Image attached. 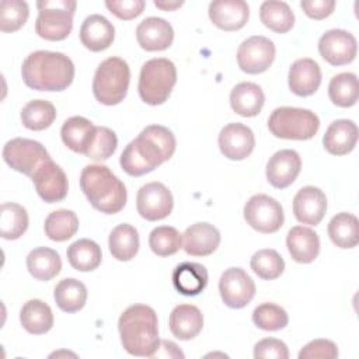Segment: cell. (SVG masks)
I'll return each mask as SVG.
<instances>
[{
    "label": "cell",
    "mask_w": 359,
    "mask_h": 359,
    "mask_svg": "<svg viewBox=\"0 0 359 359\" xmlns=\"http://www.w3.org/2000/svg\"><path fill=\"white\" fill-rule=\"evenodd\" d=\"M175 146V137L168 128L149 125L136 139L128 143L121 154L119 164L126 174L140 177L170 160Z\"/></svg>",
    "instance_id": "6da1fadb"
},
{
    "label": "cell",
    "mask_w": 359,
    "mask_h": 359,
    "mask_svg": "<svg viewBox=\"0 0 359 359\" xmlns=\"http://www.w3.org/2000/svg\"><path fill=\"white\" fill-rule=\"evenodd\" d=\"M21 76L32 90L63 91L74 79V65L65 53L35 50L22 62Z\"/></svg>",
    "instance_id": "7a4b0ae2"
},
{
    "label": "cell",
    "mask_w": 359,
    "mask_h": 359,
    "mask_svg": "<svg viewBox=\"0 0 359 359\" xmlns=\"http://www.w3.org/2000/svg\"><path fill=\"white\" fill-rule=\"evenodd\" d=\"M118 330L121 344L129 355L153 358L158 349V321L150 306H129L118 320Z\"/></svg>",
    "instance_id": "3957f363"
},
{
    "label": "cell",
    "mask_w": 359,
    "mask_h": 359,
    "mask_svg": "<svg viewBox=\"0 0 359 359\" xmlns=\"http://www.w3.org/2000/svg\"><path fill=\"white\" fill-rule=\"evenodd\" d=\"M80 188L91 206L101 213L115 215L126 205V187L107 165H86L80 174Z\"/></svg>",
    "instance_id": "277c9868"
},
{
    "label": "cell",
    "mask_w": 359,
    "mask_h": 359,
    "mask_svg": "<svg viewBox=\"0 0 359 359\" xmlns=\"http://www.w3.org/2000/svg\"><path fill=\"white\" fill-rule=\"evenodd\" d=\"M129 81L130 69L128 63L118 56H111L102 60L94 73V97L102 105H116L126 97Z\"/></svg>",
    "instance_id": "5b68a950"
},
{
    "label": "cell",
    "mask_w": 359,
    "mask_h": 359,
    "mask_svg": "<svg viewBox=\"0 0 359 359\" xmlns=\"http://www.w3.org/2000/svg\"><path fill=\"white\" fill-rule=\"evenodd\" d=\"M175 83V65L170 59L154 57L142 66L137 91L143 102L161 105L168 100Z\"/></svg>",
    "instance_id": "8992f818"
},
{
    "label": "cell",
    "mask_w": 359,
    "mask_h": 359,
    "mask_svg": "<svg viewBox=\"0 0 359 359\" xmlns=\"http://www.w3.org/2000/svg\"><path fill=\"white\" fill-rule=\"evenodd\" d=\"M269 132L279 139L309 140L320 129L318 116L306 108L279 107L268 118Z\"/></svg>",
    "instance_id": "52a82bcc"
},
{
    "label": "cell",
    "mask_w": 359,
    "mask_h": 359,
    "mask_svg": "<svg viewBox=\"0 0 359 359\" xmlns=\"http://www.w3.org/2000/svg\"><path fill=\"white\" fill-rule=\"evenodd\" d=\"M73 0H39L36 7L39 14L35 21V32L46 41H63L73 28L76 11Z\"/></svg>",
    "instance_id": "ba28073f"
},
{
    "label": "cell",
    "mask_w": 359,
    "mask_h": 359,
    "mask_svg": "<svg viewBox=\"0 0 359 359\" xmlns=\"http://www.w3.org/2000/svg\"><path fill=\"white\" fill-rule=\"evenodd\" d=\"M3 160L13 170L31 178L45 161L50 160V156L45 146H42L39 142L25 137H15L4 144Z\"/></svg>",
    "instance_id": "9c48e42d"
},
{
    "label": "cell",
    "mask_w": 359,
    "mask_h": 359,
    "mask_svg": "<svg viewBox=\"0 0 359 359\" xmlns=\"http://www.w3.org/2000/svg\"><path fill=\"white\" fill-rule=\"evenodd\" d=\"M244 219L254 230L271 234L276 233L285 222L282 205L269 195H252L244 205Z\"/></svg>",
    "instance_id": "30bf717a"
},
{
    "label": "cell",
    "mask_w": 359,
    "mask_h": 359,
    "mask_svg": "<svg viewBox=\"0 0 359 359\" xmlns=\"http://www.w3.org/2000/svg\"><path fill=\"white\" fill-rule=\"evenodd\" d=\"M273 42L262 35H254L241 42L237 49V65L248 74H259L269 69L275 59Z\"/></svg>",
    "instance_id": "8fae6325"
},
{
    "label": "cell",
    "mask_w": 359,
    "mask_h": 359,
    "mask_svg": "<svg viewBox=\"0 0 359 359\" xmlns=\"http://www.w3.org/2000/svg\"><path fill=\"white\" fill-rule=\"evenodd\" d=\"M219 292L227 307L243 309L254 299L255 283L243 268L231 266L222 273Z\"/></svg>",
    "instance_id": "7c38bea8"
},
{
    "label": "cell",
    "mask_w": 359,
    "mask_h": 359,
    "mask_svg": "<svg viewBox=\"0 0 359 359\" xmlns=\"http://www.w3.org/2000/svg\"><path fill=\"white\" fill-rule=\"evenodd\" d=\"M174 206L171 191L161 182H149L137 191L136 208L137 213L149 220L157 222L165 219Z\"/></svg>",
    "instance_id": "4fadbf2b"
},
{
    "label": "cell",
    "mask_w": 359,
    "mask_h": 359,
    "mask_svg": "<svg viewBox=\"0 0 359 359\" xmlns=\"http://www.w3.org/2000/svg\"><path fill=\"white\" fill-rule=\"evenodd\" d=\"M356 50L355 36L345 29H328L318 41L321 57L332 66H344L353 62Z\"/></svg>",
    "instance_id": "5bb4252c"
},
{
    "label": "cell",
    "mask_w": 359,
    "mask_h": 359,
    "mask_svg": "<svg viewBox=\"0 0 359 359\" xmlns=\"http://www.w3.org/2000/svg\"><path fill=\"white\" fill-rule=\"evenodd\" d=\"M35 191L46 203L60 202L66 198L69 182L65 171L50 160L45 161L31 177Z\"/></svg>",
    "instance_id": "9a60e30c"
},
{
    "label": "cell",
    "mask_w": 359,
    "mask_h": 359,
    "mask_svg": "<svg viewBox=\"0 0 359 359\" xmlns=\"http://www.w3.org/2000/svg\"><path fill=\"white\" fill-rule=\"evenodd\" d=\"M217 142L222 154L229 160H244L255 147L254 132L240 122L226 125L220 130Z\"/></svg>",
    "instance_id": "2e32d148"
},
{
    "label": "cell",
    "mask_w": 359,
    "mask_h": 359,
    "mask_svg": "<svg viewBox=\"0 0 359 359\" xmlns=\"http://www.w3.org/2000/svg\"><path fill=\"white\" fill-rule=\"evenodd\" d=\"M302 170V158L296 150L283 149L272 154L266 163V180L278 189L287 188L294 182Z\"/></svg>",
    "instance_id": "e0dca14e"
},
{
    "label": "cell",
    "mask_w": 359,
    "mask_h": 359,
    "mask_svg": "<svg viewBox=\"0 0 359 359\" xmlns=\"http://www.w3.org/2000/svg\"><path fill=\"white\" fill-rule=\"evenodd\" d=\"M327 212L325 194L313 185L303 187L293 198V213L297 222L317 226Z\"/></svg>",
    "instance_id": "ac0fdd59"
},
{
    "label": "cell",
    "mask_w": 359,
    "mask_h": 359,
    "mask_svg": "<svg viewBox=\"0 0 359 359\" xmlns=\"http://www.w3.org/2000/svg\"><path fill=\"white\" fill-rule=\"evenodd\" d=\"M220 244V231L210 223L198 222L191 224L182 234V248L192 257H208Z\"/></svg>",
    "instance_id": "d6986e66"
},
{
    "label": "cell",
    "mask_w": 359,
    "mask_h": 359,
    "mask_svg": "<svg viewBox=\"0 0 359 359\" xmlns=\"http://www.w3.org/2000/svg\"><path fill=\"white\" fill-rule=\"evenodd\" d=\"M209 18L223 31L243 28L250 17V7L244 0H216L209 4Z\"/></svg>",
    "instance_id": "ffe728a7"
},
{
    "label": "cell",
    "mask_w": 359,
    "mask_h": 359,
    "mask_svg": "<svg viewBox=\"0 0 359 359\" xmlns=\"http://www.w3.org/2000/svg\"><path fill=\"white\" fill-rule=\"evenodd\" d=\"M136 39L147 52L164 50L174 41V29L168 21L160 17H147L136 28Z\"/></svg>",
    "instance_id": "44dd1931"
},
{
    "label": "cell",
    "mask_w": 359,
    "mask_h": 359,
    "mask_svg": "<svg viewBox=\"0 0 359 359\" xmlns=\"http://www.w3.org/2000/svg\"><path fill=\"white\" fill-rule=\"evenodd\" d=\"M289 88L299 97L313 95L321 84V70L316 60L302 57L292 63L287 76Z\"/></svg>",
    "instance_id": "7402d4cb"
},
{
    "label": "cell",
    "mask_w": 359,
    "mask_h": 359,
    "mask_svg": "<svg viewBox=\"0 0 359 359\" xmlns=\"http://www.w3.org/2000/svg\"><path fill=\"white\" fill-rule=\"evenodd\" d=\"M115 38L114 25L101 14L88 15L80 27V41L91 52L108 49Z\"/></svg>",
    "instance_id": "603a6c76"
},
{
    "label": "cell",
    "mask_w": 359,
    "mask_h": 359,
    "mask_svg": "<svg viewBox=\"0 0 359 359\" xmlns=\"http://www.w3.org/2000/svg\"><path fill=\"white\" fill-rule=\"evenodd\" d=\"M358 142V126L351 119H337L327 128L323 144L332 156H345L351 153Z\"/></svg>",
    "instance_id": "cb8c5ba5"
},
{
    "label": "cell",
    "mask_w": 359,
    "mask_h": 359,
    "mask_svg": "<svg viewBox=\"0 0 359 359\" xmlns=\"http://www.w3.org/2000/svg\"><path fill=\"white\" fill-rule=\"evenodd\" d=\"M286 245L292 259L299 264L313 262L320 252V238L317 233L304 226H294L289 230Z\"/></svg>",
    "instance_id": "d4e9b609"
},
{
    "label": "cell",
    "mask_w": 359,
    "mask_h": 359,
    "mask_svg": "<svg viewBox=\"0 0 359 359\" xmlns=\"http://www.w3.org/2000/svg\"><path fill=\"white\" fill-rule=\"evenodd\" d=\"M168 327L175 338L181 341H189L202 331L203 316L196 306L178 304L170 314Z\"/></svg>",
    "instance_id": "484cf974"
},
{
    "label": "cell",
    "mask_w": 359,
    "mask_h": 359,
    "mask_svg": "<svg viewBox=\"0 0 359 359\" xmlns=\"http://www.w3.org/2000/svg\"><path fill=\"white\" fill-rule=\"evenodd\" d=\"M265 102L262 88L251 81H243L233 87L230 93L231 109L244 118L257 116Z\"/></svg>",
    "instance_id": "4316f807"
},
{
    "label": "cell",
    "mask_w": 359,
    "mask_h": 359,
    "mask_svg": "<svg viewBox=\"0 0 359 359\" xmlns=\"http://www.w3.org/2000/svg\"><path fill=\"white\" fill-rule=\"evenodd\" d=\"M95 135V126L84 116H72L65 121L60 129L62 142L74 153H87Z\"/></svg>",
    "instance_id": "83f0119b"
},
{
    "label": "cell",
    "mask_w": 359,
    "mask_h": 359,
    "mask_svg": "<svg viewBox=\"0 0 359 359\" xmlns=\"http://www.w3.org/2000/svg\"><path fill=\"white\" fill-rule=\"evenodd\" d=\"M172 285L184 296H196L208 285V271L199 262H181L172 271Z\"/></svg>",
    "instance_id": "f1b7e54d"
},
{
    "label": "cell",
    "mask_w": 359,
    "mask_h": 359,
    "mask_svg": "<svg viewBox=\"0 0 359 359\" xmlns=\"http://www.w3.org/2000/svg\"><path fill=\"white\" fill-rule=\"evenodd\" d=\"M27 269L36 280L48 282L62 269L59 254L49 247H36L27 255Z\"/></svg>",
    "instance_id": "f546056e"
},
{
    "label": "cell",
    "mask_w": 359,
    "mask_h": 359,
    "mask_svg": "<svg viewBox=\"0 0 359 359\" xmlns=\"http://www.w3.org/2000/svg\"><path fill=\"white\" fill-rule=\"evenodd\" d=\"M20 321L27 332L42 335L53 327V313L45 302L31 299L22 306L20 311Z\"/></svg>",
    "instance_id": "4dcf8cb0"
},
{
    "label": "cell",
    "mask_w": 359,
    "mask_h": 359,
    "mask_svg": "<svg viewBox=\"0 0 359 359\" xmlns=\"http://www.w3.org/2000/svg\"><path fill=\"white\" fill-rule=\"evenodd\" d=\"M139 244V233L132 224H118L109 233V252L118 261H130L137 254Z\"/></svg>",
    "instance_id": "1f68e13d"
},
{
    "label": "cell",
    "mask_w": 359,
    "mask_h": 359,
    "mask_svg": "<svg viewBox=\"0 0 359 359\" xmlns=\"http://www.w3.org/2000/svg\"><path fill=\"white\" fill-rule=\"evenodd\" d=\"M328 236L339 248H353L359 243L358 217L348 212L337 213L328 223Z\"/></svg>",
    "instance_id": "d6a6232c"
},
{
    "label": "cell",
    "mask_w": 359,
    "mask_h": 359,
    "mask_svg": "<svg viewBox=\"0 0 359 359\" xmlns=\"http://www.w3.org/2000/svg\"><path fill=\"white\" fill-rule=\"evenodd\" d=\"M66 255L72 268L80 272L97 269L102 259L101 247L90 238H80L72 243L66 251Z\"/></svg>",
    "instance_id": "836d02e7"
},
{
    "label": "cell",
    "mask_w": 359,
    "mask_h": 359,
    "mask_svg": "<svg viewBox=\"0 0 359 359\" xmlns=\"http://www.w3.org/2000/svg\"><path fill=\"white\" fill-rule=\"evenodd\" d=\"M53 297L62 311L76 313L81 310L87 302V287L74 278H66L55 286Z\"/></svg>",
    "instance_id": "e575fe53"
},
{
    "label": "cell",
    "mask_w": 359,
    "mask_h": 359,
    "mask_svg": "<svg viewBox=\"0 0 359 359\" xmlns=\"http://www.w3.org/2000/svg\"><path fill=\"white\" fill-rule=\"evenodd\" d=\"M261 22L273 32L286 34L294 24V14L285 1L269 0L259 7Z\"/></svg>",
    "instance_id": "d590c367"
},
{
    "label": "cell",
    "mask_w": 359,
    "mask_h": 359,
    "mask_svg": "<svg viewBox=\"0 0 359 359\" xmlns=\"http://www.w3.org/2000/svg\"><path fill=\"white\" fill-rule=\"evenodd\" d=\"M45 234L52 241H66L79 230V217L73 210L59 209L48 215L43 224Z\"/></svg>",
    "instance_id": "8d00e7d4"
},
{
    "label": "cell",
    "mask_w": 359,
    "mask_h": 359,
    "mask_svg": "<svg viewBox=\"0 0 359 359\" xmlns=\"http://www.w3.org/2000/svg\"><path fill=\"white\" fill-rule=\"evenodd\" d=\"M328 97L341 108L353 107L359 98V83L353 73L345 72L334 76L328 84Z\"/></svg>",
    "instance_id": "74e56055"
},
{
    "label": "cell",
    "mask_w": 359,
    "mask_h": 359,
    "mask_svg": "<svg viewBox=\"0 0 359 359\" xmlns=\"http://www.w3.org/2000/svg\"><path fill=\"white\" fill-rule=\"evenodd\" d=\"M28 229V213L24 206L6 202L0 209V234L4 240H17Z\"/></svg>",
    "instance_id": "f35d334b"
},
{
    "label": "cell",
    "mask_w": 359,
    "mask_h": 359,
    "mask_svg": "<svg viewBox=\"0 0 359 359\" xmlns=\"http://www.w3.org/2000/svg\"><path fill=\"white\" fill-rule=\"evenodd\" d=\"M22 125L29 130H43L56 119V108L46 100L29 101L20 114Z\"/></svg>",
    "instance_id": "ab89813d"
},
{
    "label": "cell",
    "mask_w": 359,
    "mask_h": 359,
    "mask_svg": "<svg viewBox=\"0 0 359 359\" xmlns=\"http://www.w3.org/2000/svg\"><path fill=\"white\" fill-rule=\"evenodd\" d=\"M250 265L254 273L265 280H273L279 278L285 271V261L273 248L257 251L251 257Z\"/></svg>",
    "instance_id": "60d3db41"
},
{
    "label": "cell",
    "mask_w": 359,
    "mask_h": 359,
    "mask_svg": "<svg viewBox=\"0 0 359 359\" xmlns=\"http://www.w3.org/2000/svg\"><path fill=\"white\" fill-rule=\"evenodd\" d=\"M149 247L158 257H170L182 247V234L175 227L158 226L149 234Z\"/></svg>",
    "instance_id": "b9f144b4"
},
{
    "label": "cell",
    "mask_w": 359,
    "mask_h": 359,
    "mask_svg": "<svg viewBox=\"0 0 359 359\" xmlns=\"http://www.w3.org/2000/svg\"><path fill=\"white\" fill-rule=\"evenodd\" d=\"M252 323L264 331H279L289 323L287 313L275 303H262L252 311Z\"/></svg>",
    "instance_id": "7bdbcfd3"
},
{
    "label": "cell",
    "mask_w": 359,
    "mask_h": 359,
    "mask_svg": "<svg viewBox=\"0 0 359 359\" xmlns=\"http://www.w3.org/2000/svg\"><path fill=\"white\" fill-rule=\"evenodd\" d=\"M29 8L22 0H3L0 4V29L3 32L18 31L28 20Z\"/></svg>",
    "instance_id": "ee69618b"
},
{
    "label": "cell",
    "mask_w": 359,
    "mask_h": 359,
    "mask_svg": "<svg viewBox=\"0 0 359 359\" xmlns=\"http://www.w3.org/2000/svg\"><path fill=\"white\" fill-rule=\"evenodd\" d=\"M118 137L114 130L107 126H95L94 139L86 153V157L94 161L108 160L116 150Z\"/></svg>",
    "instance_id": "f6af8a7d"
},
{
    "label": "cell",
    "mask_w": 359,
    "mask_h": 359,
    "mask_svg": "<svg viewBox=\"0 0 359 359\" xmlns=\"http://www.w3.org/2000/svg\"><path fill=\"white\" fill-rule=\"evenodd\" d=\"M335 359L338 348L330 339H314L304 345L299 352V359Z\"/></svg>",
    "instance_id": "bcb514c9"
},
{
    "label": "cell",
    "mask_w": 359,
    "mask_h": 359,
    "mask_svg": "<svg viewBox=\"0 0 359 359\" xmlns=\"http://www.w3.org/2000/svg\"><path fill=\"white\" fill-rule=\"evenodd\" d=\"M255 359H287L289 349L286 344L276 338H264L254 346Z\"/></svg>",
    "instance_id": "7dc6e473"
},
{
    "label": "cell",
    "mask_w": 359,
    "mask_h": 359,
    "mask_svg": "<svg viewBox=\"0 0 359 359\" xmlns=\"http://www.w3.org/2000/svg\"><path fill=\"white\" fill-rule=\"evenodd\" d=\"M105 7L119 20H133L143 13V0H107Z\"/></svg>",
    "instance_id": "c3c4849f"
},
{
    "label": "cell",
    "mask_w": 359,
    "mask_h": 359,
    "mask_svg": "<svg viewBox=\"0 0 359 359\" xmlns=\"http://www.w3.org/2000/svg\"><path fill=\"white\" fill-rule=\"evenodd\" d=\"M300 7L304 14L313 20H324L330 17L335 8L334 0H302Z\"/></svg>",
    "instance_id": "681fc988"
},
{
    "label": "cell",
    "mask_w": 359,
    "mask_h": 359,
    "mask_svg": "<svg viewBox=\"0 0 359 359\" xmlns=\"http://www.w3.org/2000/svg\"><path fill=\"white\" fill-rule=\"evenodd\" d=\"M158 349H161L163 352H158V351H156V353L153 355V358L154 356H164V358H184V353L178 349V346L174 344V342H171V341H165V339H163V341H160V345H158Z\"/></svg>",
    "instance_id": "f907efd6"
},
{
    "label": "cell",
    "mask_w": 359,
    "mask_h": 359,
    "mask_svg": "<svg viewBox=\"0 0 359 359\" xmlns=\"http://www.w3.org/2000/svg\"><path fill=\"white\" fill-rule=\"evenodd\" d=\"M182 4H184V1H158V0L154 1V6H156L157 8H161V10H165V11L177 10V8H180Z\"/></svg>",
    "instance_id": "816d5d0a"
}]
</instances>
